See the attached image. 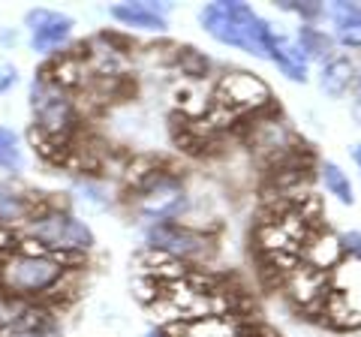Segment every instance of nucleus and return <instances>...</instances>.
Masks as SVG:
<instances>
[{
	"mask_svg": "<svg viewBox=\"0 0 361 337\" xmlns=\"http://www.w3.org/2000/svg\"><path fill=\"white\" fill-rule=\"evenodd\" d=\"M199 18L214 39L235 49H244L250 54H265L268 25L247 4H211L202 9Z\"/></svg>",
	"mask_w": 361,
	"mask_h": 337,
	"instance_id": "obj_1",
	"label": "nucleus"
},
{
	"mask_svg": "<svg viewBox=\"0 0 361 337\" xmlns=\"http://www.w3.org/2000/svg\"><path fill=\"white\" fill-rule=\"evenodd\" d=\"M63 265L42 253H16L0 262V283L16 295H39L61 283Z\"/></svg>",
	"mask_w": 361,
	"mask_h": 337,
	"instance_id": "obj_2",
	"label": "nucleus"
},
{
	"mask_svg": "<svg viewBox=\"0 0 361 337\" xmlns=\"http://www.w3.org/2000/svg\"><path fill=\"white\" fill-rule=\"evenodd\" d=\"M30 97H33V115H37V133L63 145L66 133L73 127V106L63 97L61 85L51 82V78H39V82H33Z\"/></svg>",
	"mask_w": 361,
	"mask_h": 337,
	"instance_id": "obj_3",
	"label": "nucleus"
},
{
	"mask_svg": "<svg viewBox=\"0 0 361 337\" xmlns=\"http://www.w3.org/2000/svg\"><path fill=\"white\" fill-rule=\"evenodd\" d=\"M325 313L337 325H361V259H349L334 271Z\"/></svg>",
	"mask_w": 361,
	"mask_h": 337,
	"instance_id": "obj_4",
	"label": "nucleus"
},
{
	"mask_svg": "<svg viewBox=\"0 0 361 337\" xmlns=\"http://www.w3.org/2000/svg\"><path fill=\"white\" fill-rule=\"evenodd\" d=\"M27 235L37 238L45 247H54V250H78V247H87L90 241V229L82 220H75L70 214H61V211H51V214L33 217Z\"/></svg>",
	"mask_w": 361,
	"mask_h": 337,
	"instance_id": "obj_5",
	"label": "nucleus"
},
{
	"mask_svg": "<svg viewBox=\"0 0 361 337\" xmlns=\"http://www.w3.org/2000/svg\"><path fill=\"white\" fill-rule=\"evenodd\" d=\"M217 99L229 111H259L271 103V91L259 75L226 73L217 85Z\"/></svg>",
	"mask_w": 361,
	"mask_h": 337,
	"instance_id": "obj_6",
	"label": "nucleus"
},
{
	"mask_svg": "<svg viewBox=\"0 0 361 337\" xmlns=\"http://www.w3.org/2000/svg\"><path fill=\"white\" fill-rule=\"evenodd\" d=\"M139 208L151 220H172L184 208V190L160 172H148L139 181Z\"/></svg>",
	"mask_w": 361,
	"mask_h": 337,
	"instance_id": "obj_7",
	"label": "nucleus"
},
{
	"mask_svg": "<svg viewBox=\"0 0 361 337\" xmlns=\"http://www.w3.org/2000/svg\"><path fill=\"white\" fill-rule=\"evenodd\" d=\"M304 217L298 214H286L277 220H268L262 229H259V244L271 259H292L301 247H304Z\"/></svg>",
	"mask_w": 361,
	"mask_h": 337,
	"instance_id": "obj_8",
	"label": "nucleus"
},
{
	"mask_svg": "<svg viewBox=\"0 0 361 337\" xmlns=\"http://www.w3.org/2000/svg\"><path fill=\"white\" fill-rule=\"evenodd\" d=\"M148 238H151L154 247L169 250L175 256H205L211 250L205 235H199L193 229H184V226H178V223H160V226H154L148 232Z\"/></svg>",
	"mask_w": 361,
	"mask_h": 337,
	"instance_id": "obj_9",
	"label": "nucleus"
},
{
	"mask_svg": "<svg viewBox=\"0 0 361 337\" xmlns=\"http://www.w3.org/2000/svg\"><path fill=\"white\" fill-rule=\"evenodd\" d=\"M27 25H30V46H33V51H51V49H58L66 37H70L73 18L61 16V13H51V9H37V13L27 16Z\"/></svg>",
	"mask_w": 361,
	"mask_h": 337,
	"instance_id": "obj_10",
	"label": "nucleus"
},
{
	"mask_svg": "<svg viewBox=\"0 0 361 337\" xmlns=\"http://www.w3.org/2000/svg\"><path fill=\"white\" fill-rule=\"evenodd\" d=\"M265 54L289 78H295V82H304V78H307V61H304V51L298 49V42L286 39L283 33H277L271 25L265 30Z\"/></svg>",
	"mask_w": 361,
	"mask_h": 337,
	"instance_id": "obj_11",
	"label": "nucleus"
},
{
	"mask_svg": "<svg viewBox=\"0 0 361 337\" xmlns=\"http://www.w3.org/2000/svg\"><path fill=\"white\" fill-rule=\"evenodd\" d=\"M289 292L292 298L304 307H316L319 301L329 298V274L313 265H301L289 274Z\"/></svg>",
	"mask_w": 361,
	"mask_h": 337,
	"instance_id": "obj_12",
	"label": "nucleus"
},
{
	"mask_svg": "<svg viewBox=\"0 0 361 337\" xmlns=\"http://www.w3.org/2000/svg\"><path fill=\"white\" fill-rule=\"evenodd\" d=\"M169 6H154V4H121L111 6V16L123 21L127 27H142V30H163L166 27V13Z\"/></svg>",
	"mask_w": 361,
	"mask_h": 337,
	"instance_id": "obj_13",
	"label": "nucleus"
},
{
	"mask_svg": "<svg viewBox=\"0 0 361 337\" xmlns=\"http://www.w3.org/2000/svg\"><path fill=\"white\" fill-rule=\"evenodd\" d=\"M304 256H307V265L325 271V268L337 265V259H341V241H337L334 235H329V232L310 235V238L304 241Z\"/></svg>",
	"mask_w": 361,
	"mask_h": 337,
	"instance_id": "obj_14",
	"label": "nucleus"
},
{
	"mask_svg": "<svg viewBox=\"0 0 361 337\" xmlns=\"http://www.w3.org/2000/svg\"><path fill=\"white\" fill-rule=\"evenodd\" d=\"M172 337H238L235 325L223 317H202L193 322H178Z\"/></svg>",
	"mask_w": 361,
	"mask_h": 337,
	"instance_id": "obj_15",
	"label": "nucleus"
},
{
	"mask_svg": "<svg viewBox=\"0 0 361 337\" xmlns=\"http://www.w3.org/2000/svg\"><path fill=\"white\" fill-rule=\"evenodd\" d=\"M331 13H334V25H337V39L349 49H361V6L337 4Z\"/></svg>",
	"mask_w": 361,
	"mask_h": 337,
	"instance_id": "obj_16",
	"label": "nucleus"
},
{
	"mask_svg": "<svg viewBox=\"0 0 361 337\" xmlns=\"http://www.w3.org/2000/svg\"><path fill=\"white\" fill-rule=\"evenodd\" d=\"M13 325V337H61L54 322L39 310H25L9 322Z\"/></svg>",
	"mask_w": 361,
	"mask_h": 337,
	"instance_id": "obj_17",
	"label": "nucleus"
},
{
	"mask_svg": "<svg viewBox=\"0 0 361 337\" xmlns=\"http://www.w3.org/2000/svg\"><path fill=\"white\" fill-rule=\"evenodd\" d=\"M349 78H353V63L346 58H334L325 63V70H322V91L331 97H341L346 91Z\"/></svg>",
	"mask_w": 361,
	"mask_h": 337,
	"instance_id": "obj_18",
	"label": "nucleus"
},
{
	"mask_svg": "<svg viewBox=\"0 0 361 337\" xmlns=\"http://www.w3.org/2000/svg\"><path fill=\"white\" fill-rule=\"evenodd\" d=\"M322 181H325V190H329L331 196H337L343 202V205H353V184H349V178L341 172V166L334 163H325L322 166Z\"/></svg>",
	"mask_w": 361,
	"mask_h": 337,
	"instance_id": "obj_19",
	"label": "nucleus"
},
{
	"mask_svg": "<svg viewBox=\"0 0 361 337\" xmlns=\"http://www.w3.org/2000/svg\"><path fill=\"white\" fill-rule=\"evenodd\" d=\"M0 168H21V148H18V136L9 127H0Z\"/></svg>",
	"mask_w": 361,
	"mask_h": 337,
	"instance_id": "obj_20",
	"label": "nucleus"
},
{
	"mask_svg": "<svg viewBox=\"0 0 361 337\" xmlns=\"http://www.w3.org/2000/svg\"><path fill=\"white\" fill-rule=\"evenodd\" d=\"M25 211H27L25 199L18 193H13V190L0 187V220H18Z\"/></svg>",
	"mask_w": 361,
	"mask_h": 337,
	"instance_id": "obj_21",
	"label": "nucleus"
},
{
	"mask_svg": "<svg viewBox=\"0 0 361 337\" xmlns=\"http://www.w3.org/2000/svg\"><path fill=\"white\" fill-rule=\"evenodd\" d=\"M298 49L307 51V54H329V37H322V33L313 30V27H301Z\"/></svg>",
	"mask_w": 361,
	"mask_h": 337,
	"instance_id": "obj_22",
	"label": "nucleus"
},
{
	"mask_svg": "<svg viewBox=\"0 0 361 337\" xmlns=\"http://www.w3.org/2000/svg\"><path fill=\"white\" fill-rule=\"evenodd\" d=\"M18 82V70L13 63H6V61H0V94H6L9 87H13Z\"/></svg>",
	"mask_w": 361,
	"mask_h": 337,
	"instance_id": "obj_23",
	"label": "nucleus"
},
{
	"mask_svg": "<svg viewBox=\"0 0 361 337\" xmlns=\"http://www.w3.org/2000/svg\"><path fill=\"white\" fill-rule=\"evenodd\" d=\"M343 244H346L353 253L361 256V232H346V235H343Z\"/></svg>",
	"mask_w": 361,
	"mask_h": 337,
	"instance_id": "obj_24",
	"label": "nucleus"
},
{
	"mask_svg": "<svg viewBox=\"0 0 361 337\" xmlns=\"http://www.w3.org/2000/svg\"><path fill=\"white\" fill-rule=\"evenodd\" d=\"M13 319H16V317H13V307H9V301L0 295V329H4L6 322H13Z\"/></svg>",
	"mask_w": 361,
	"mask_h": 337,
	"instance_id": "obj_25",
	"label": "nucleus"
},
{
	"mask_svg": "<svg viewBox=\"0 0 361 337\" xmlns=\"http://www.w3.org/2000/svg\"><path fill=\"white\" fill-rule=\"evenodd\" d=\"M355 163H358V168H361V145H355Z\"/></svg>",
	"mask_w": 361,
	"mask_h": 337,
	"instance_id": "obj_26",
	"label": "nucleus"
},
{
	"mask_svg": "<svg viewBox=\"0 0 361 337\" xmlns=\"http://www.w3.org/2000/svg\"><path fill=\"white\" fill-rule=\"evenodd\" d=\"M358 99H361V75H358Z\"/></svg>",
	"mask_w": 361,
	"mask_h": 337,
	"instance_id": "obj_27",
	"label": "nucleus"
}]
</instances>
